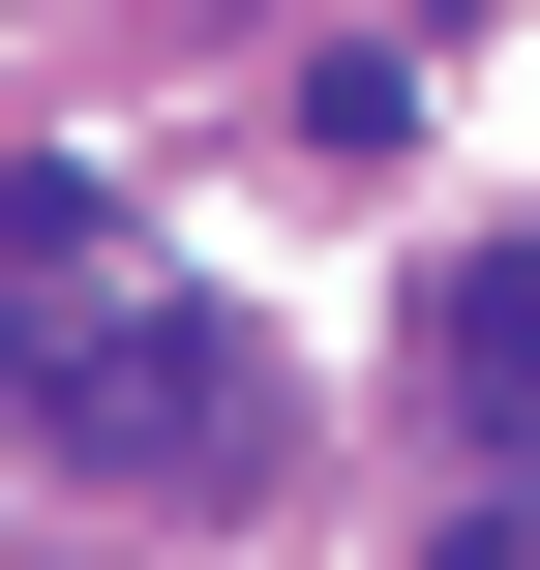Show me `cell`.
Instances as JSON below:
<instances>
[{
  "instance_id": "1",
  "label": "cell",
  "mask_w": 540,
  "mask_h": 570,
  "mask_svg": "<svg viewBox=\"0 0 540 570\" xmlns=\"http://www.w3.org/2000/svg\"><path fill=\"white\" fill-rule=\"evenodd\" d=\"M30 391H60V451H210L240 421V331H120L90 271L30 301Z\"/></svg>"
},
{
  "instance_id": "2",
  "label": "cell",
  "mask_w": 540,
  "mask_h": 570,
  "mask_svg": "<svg viewBox=\"0 0 540 570\" xmlns=\"http://www.w3.org/2000/svg\"><path fill=\"white\" fill-rule=\"evenodd\" d=\"M421 361H451L481 421H540V240H451V271H421Z\"/></svg>"
},
{
  "instance_id": "3",
  "label": "cell",
  "mask_w": 540,
  "mask_h": 570,
  "mask_svg": "<svg viewBox=\"0 0 540 570\" xmlns=\"http://www.w3.org/2000/svg\"><path fill=\"white\" fill-rule=\"evenodd\" d=\"M421 570H540V511H451V541H421Z\"/></svg>"
}]
</instances>
